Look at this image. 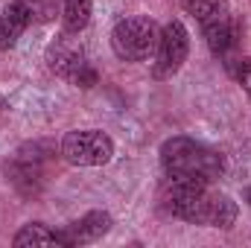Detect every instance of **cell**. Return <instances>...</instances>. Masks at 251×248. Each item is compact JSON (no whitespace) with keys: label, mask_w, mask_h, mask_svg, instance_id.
<instances>
[{"label":"cell","mask_w":251,"mask_h":248,"mask_svg":"<svg viewBox=\"0 0 251 248\" xmlns=\"http://www.w3.org/2000/svg\"><path fill=\"white\" fill-rule=\"evenodd\" d=\"M164 204H167V210L173 216L184 219L190 225L231 228L237 222V201L228 193L213 190L210 181H199V178L167 175Z\"/></svg>","instance_id":"1"},{"label":"cell","mask_w":251,"mask_h":248,"mask_svg":"<svg viewBox=\"0 0 251 248\" xmlns=\"http://www.w3.org/2000/svg\"><path fill=\"white\" fill-rule=\"evenodd\" d=\"M161 164L167 175L176 178H199V181H213L222 175L225 164L222 155L201 140L193 137H170L161 146Z\"/></svg>","instance_id":"2"},{"label":"cell","mask_w":251,"mask_h":248,"mask_svg":"<svg viewBox=\"0 0 251 248\" xmlns=\"http://www.w3.org/2000/svg\"><path fill=\"white\" fill-rule=\"evenodd\" d=\"M158 26L155 21L143 18V15H134V18H123L114 24L111 29V47L117 53V59L123 62H143L155 53V44H158Z\"/></svg>","instance_id":"3"},{"label":"cell","mask_w":251,"mask_h":248,"mask_svg":"<svg viewBox=\"0 0 251 248\" xmlns=\"http://www.w3.org/2000/svg\"><path fill=\"white\" fill-rule=\"evenodd\" d=\"M62 158L73 167H102L114 158V140L97 128L67 131L62 140Z\"/></svg>","instance_id":"4"},{"label":"cell","mask_w":251,"mask_h":248,"mask_svg":"<svg viewBox=\"0 0 251 248\" xmlns=\"http://www.w3.org/2000/svg\"><path fill=\"white\" fill-rule=\"evenodd\" d=\"M190 53V35L181 21H170L155 44V62H152V76L155 79H170L181 70Z\"/></svg>","instance_id":"5"},{"label":"cell","mask_w":251,"mask_h":248,"mask_svg":"<svg viewBox=\"0 0 251 248\" xmlns=\"http://www.w3.org/2000/svg\"><path fill=\"white\" fill-rule=\"evenodd\" d=\"M47 64H50V70H53L56 76L67 79L70 85L91 88V85L97 82V73H94V67L88 62V56H85L76 44H70L67 38H59V41L50 44V50H47Z\"/></svg>","instance_id":"6"},{"label":"cell","mask_w":251,"mask_h":248,"mask_svg":"<svg viewBox=\"0 0 251 248\" xmlns=\"http://www.w3.org/2000/svg\"><path fill=\"white\" fill-rule=\"evenodd\" d=\"M111 216L105 210H91L85 213L82 219H76L73 225H67L62 234V246H88V243H97L100 237H105L111 231Z\"/></svg>","instance_id":"7"},{"label":"cell","mask_w":251,"mask_h":248,"mask_svg":"<svg viewBox=\"0 0 251 248\" xmlns=\"http://www.w3.org/2000/svg\"><path fill=\"white\" fill-rule=\"evenodd\" d=\"M29 24H32L29 0H12L0 15V50H12Z\"/></svg>","instance_id":"8"},{"label":"cell","mask_w":251,"mask_h":248,"mask_svg":"<svg viewBox=\"0 0 251 248\" xmlns=\"http://www.w3.org/2000/svg\"><path fill=\"white\" fill-rule=\"evenodd\" d=\"M204 32V41L210 47L213 56H228L234 47H237V24H234V15H225L207 26H201Z\"/></svg>","instance_id":"9"},{"label":"cell","mask_w":251,"mask_h":248,"mask_svg":"<svg viewBox=\"0 0 251 248\" xmlns=\"http://www.w3.org/2000/svg\"><path fill=\"white\" fill-rule=\"evenodd\" d=\"M12 243H15L18 248H26V246H62V234L44 228L41 222H29V225H24V228L15 234Z\"/></svg>","instance_id":"10"},{"label":"cell","mask_w":251,"mask_h":248,"mask_svg":"<svg viewBox=\"0 0 251 248\" xmlns=\"http://www.w3.org/2000/svg\"><path fill=\"white\" fill-rule=\"evenodd\" d=\"M181 3H184V9H187L201 26H207V24H213V21L231 15L228 0H181Z\"/></svg>","instance_id":"11"},{"label":"cell","mask_w":251,"mask_h":248,"mask_svg":"<svg viewBox=\"0 0 251 248\" xmlns=\"http://www.w3.org/2000/svg\"><path fill=\"white\" fill-rule=\"evenodd\" d=\"M94 0H64L62 6V26L64 32H82L91 21Z\"/></svg>","instance_id":"12"},{"label":"cell","mask_w":251,"mask_h":248,"mask_svg":"<svg viewBox=\"0 0 251 248\" xmlns=\"http://www.w3.org/2000/svg\"><path fill=\"white\" fill-rule=\"evenodd\" d=\"M29 9H32V24H47L59 15V0H29Z\"/></svg>","instance_id":"13"},{"label":"cell","mask_w":251,"mask_h":248,"mask_svg":"<svg viewBox=\"0 0 251 248\" xmlns=\"http://www.w3.org/2000/svg\"><path fill=\"white\" fill-rule=\"evenodd\" d=\"M237 79H240L243 91L251 97V59H243V62H240V67H237Z\"/></svg>","instance_id":"14"},{"label":"cell","mask_w":251,"mask_h":248,"mask_svg":"<svg viewBox=\"0 0 251 248\" xmlns=\"http://www.w3.org/2000/svg\"><path fill=\"white\" fill-rule=\"evenodd\" d=\"M246 201H249V204H251V187H249V190H246Z\"/></svg>","instance_id":"15"}]
</instances>
